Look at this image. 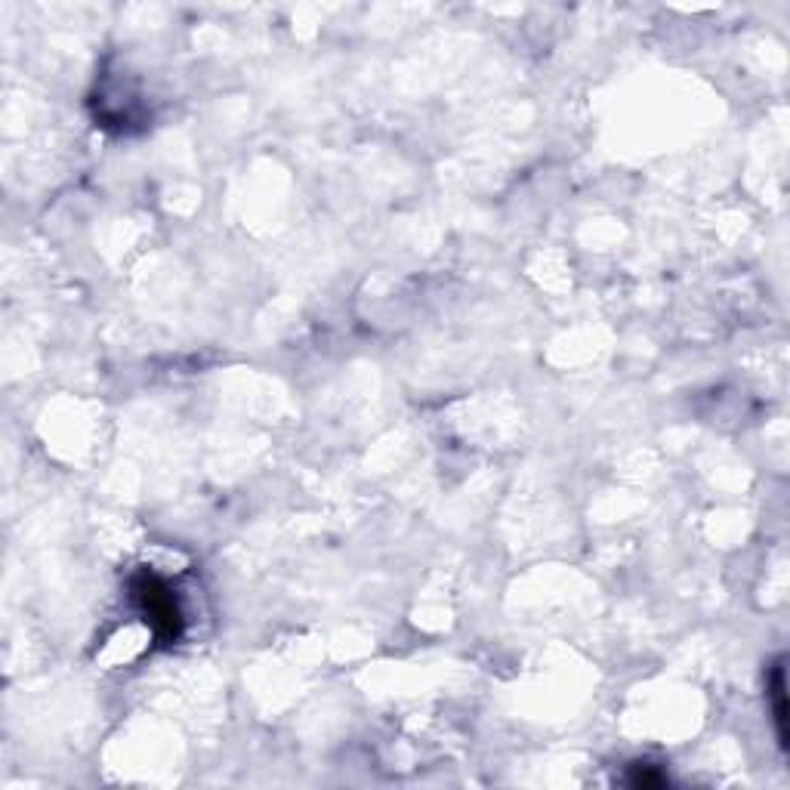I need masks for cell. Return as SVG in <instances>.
<instances>
[{"label": "cell", "mask_w": 790, "mask_h": 790, "mask_svg": "<svg viewBox=\"0 0 790 790\" xmlns=\"http://www.w3.org/2000/svg\"><path fill=\"white\" fill-rule=\"evenodd\" d=\"M130 599L139 608L142 621L149 624L155 642L161 645H173L179 636H183L186 618L183 608L176 602V593L170 590V584L164 578H158L155 571L142 568L130 578Z\"/></svg>", "instance_id": "obj_1"}, {"label": "cell", "mask_w": 790, "mask_h": 790, "mask_svg": "<svg viewBox=\"0 0 790 790\" xmlns=\"http://www.w3.org/2000/svg\"><path fill=\"white\" fill-rule=\"evenodd\" d=\"M769 698H772V713H775V732H778V744L787 750V670H784V658H778L772 664L769 673Z\"/></svg>", "instance_id": "obj_2"}, {"label": "cell", "mask_w": 790, "mask_h": 790, "mask_svg": "<svg viewBox=\"0 0 790 790\" xmlns=\"http://www.w3.org/2000/svg\"><path fill=\"white\" fill-rule=\"evenodd\" d=\"M630 769H633V772H630L627 784H633V787H664V784H667V775L658 772V769L649 766V763H633Z\"/></svg>", "instance_id": "obj_3"}]
</instances>
